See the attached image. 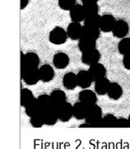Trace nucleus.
I'll list each match as a JSON object with an SVG mask.
<instances>
[{
  "mask_svg": "<svg viewBox=\"0 0 130 149\" xmlns=\"http://www.w3.org/2000/svg\"><path fill=\"white\" fill-rule=\"evenodd\" d=\"M102 109L97 104L89 106L87 116L85 118L86 122L92 125V128H103L102 126Z\"/></svg>",
  "mask_w": 130,
  "mask_h": 149,
  "instance_id": "nucleus-1",
  "label": "nucleus"
},
{
  "mask_svg": "<svg viewBox=\"0 0 130 149\" xmlns=\"http://www.w3.org/2000/svg\"><path fill=\"white\" fill-rule=\"evenodd\" d=\"M67 31L61 26H55L50 31L49 35V40L54 45H63L67 41Z\"/></svg>",
  "mask_w": 130,
  "mask_h": 149,
  "instance_id": "nucleus-2",
  "label": "nucleus"
},
{
  "mask_svg": "<svg viewBox=\"0 0 130 149\" xmlns=\"http://www.w3.org/2000/svg\"><path fill=\"white\" fill-rule=\"evenodd\" d=\"M56 109L58 120L62 122H68L73 117V106L67 101L56 107Z\"/></svg>",
  "mask_w": 130,
  "mask_h": 149,
  "instance_id": "nucleus-3",
  "label": "nucleus"
},
{
  "mask_svg": "<svg viewBox=\"0 0 130 149\" xmlns=\"http://www.w3.org/2000/svg\"><path fill=\"white\" fill-rule=\"evenodd\" d=\"M21 78L23 80L26 84L29 86H33L37 84L40 79L39 75V68H26L24 72L21 73Z\"/></svg>",
  "mask_w": 130,
  "mask_h": 149,
  "instance_id": "nucleus-4",
  "label": "nucleus"
},
{
  "mask_svg": "<svg viewBox=\"0 0 130 149\" xmlns=\"http://www.w3.org/2000/svg\"><path fill=\"white\" fill-rule=\"evenodd\" d=\"M111 32L116 38H124L129 32V26L124 20H116Z\"/></svg>",
  "mask_w": 130,
  "mask_h": 149,
  "instance_id": "nucleus-5",
  "label": "nucleus"
},
{
  "mask_svg": "<svg viewBox=\"0 0 130 149\" xmlns=\"http://www.w3.org/2000/svg\"><path fill=\"white\" fill-rule=\"evenodd\" d=\"M101 57L100 51L97 48H95L93 49H91V50L86 51V52H83L82 54L81 59H82V62L84 64L91 66V65L99 63Z\"/></svg>",
  "mask_w": 130,
  "mask_h": 149,
  "instance_id": "nucleus-6",
  "label": "nucleus"
},
{
  "mask_svg": "<svg viewBox=\"0 0 130 149\" xmlns=\"http://www.w3.org/2000/svg\"><path fill=\"white\" fill-rule=\"evenodd\" d=\"M41 114L43 116L44 125L52 126V125H55L58 120L57 109L55 106H51L49 108L44 110L41 111Z\"/></svg>",
  "mask_w": 130,
  "mask_h": 149,
  "instance_id": "nucleus-7",
  "label": "nucleus"
},
{
  "mask_svg": "<svg viewBox=\"0 0 130 149\" xmlns=\"http://www.w3.org/2000/svg\"><path fill=\"white\" fill-rule=\"evenodd\" d=\"M66 31L68 38L72 40H78L82 36V26L80 22H72L68 24Z\"/></svg>",
  "mask_w": 130,
  "mask_h": 149,
  "instance_id": "nucleus-8",
  "label": "nucleus"
},
{
  "mask_svg": "<svg viewBox=\"0 0 130 149\" xmlns=\"http://www.w3.org/2000/svg\"><path fill=\"white\" fill-rule=\"evenodd\" d=\"M79 101L85 103L87 106H92L97 103V93L89 89H83L78 94Z\"/></svg>",
  "mask_w": 130,
  "mask_h": 149,
  "instance_id": "nucleus-9",
  "label": "nucleus"
},
{
  "mask_svg": "<svg viewBox=\"0 0 130 149\" xmlns=\"http://www.w3.org/2000/svg\"><path fill=\"white\" fill-rule=\"evenodd\" d=\"M77 86L82 89H87L94 81L88 70H81L77 73Z\"/></svg>",
  "mask_w": 130,
  "mask_h": 149,
  "instance_id": "nucleus-10",
  "label": "nucleus"
},
{
  "mask_svg": "<svg viewBox=\"0 0 130 149\" xmlns=\"http://www.w3.org/2000/svg\"><path fill=\"white\" fill-rule=\"evenodd\" d=\"M115 22L116 20L113 15L103 14L101 16L100 29H101V31H103L105 33L111 32L113 30Z\"/></svg>",
  "mask_w": 130,
  "mask_h": 149,
  "instance_id": "nucleus-11",
  "label": "nucleus"
},
{
  "mask_svg": "<svg viewBox=\"0 0 130 149\" xmlns=\"http://www.w3.org/2000/svg\"><path fill=\"white\" fill-rule=\"evenodd\" d=\"M69 16L72 22H84L86 15L84 12L83 5L79 4V3L74 5L72 8V9L69 11Z\"/></svg>",
  "mask_w": 130,
  "mask_h": 149,
  "instance_id": "nucleus-12",
  "label": "nucleus"
},
{
  "mask_svg": "<svg viewBox=\"0 0 130 149\" xmlns=\"http://www.w3.org/2000/svg\"><path fill=\"white\" fill-rule=\"evenodd\" d=\"M39 75L40 81L49 82L52 81L54 77V70L52 66L46 63L39 68Z\"/></svg>",
  "mask_w": 130,
  "mask_h": 149,
  "instance_id": "nucleus-13",
  "label": "nucleus"
},
{
  "mask_svg": "<svg viewBox=\"0 0 130 149\" xmlns=\"http://www.w3.org/2000/svg\"><path fill=\"white\" fill-rule=\"evenodd\" d=\"M24 69L21 73L24 72L26 68H39L40 65V58L37 54L34 52H28L24 55Z\"/></svg>",
  "mask_w": 130,
  "mask_h": 149,
  "instance_id": "nucleus-14",
  "label": "nucleus"
},
{
  "mask_svg": "<svg viewBox=\"0 0 130 149\" xmlns=\"http://www.w3.org/2000/svg\"><path fill=\"white\" fill-rule=\"evenodd\" d=\"M88 72H90V74L92 75L93 80L97 81L101 77H106L107 71H106V67L102 63H97L89 66Z\"/></svg>",
  "mask_w": 130,
  "mask_h": 149,
  "instance_id": "nucleus-15",
  "label": "nucleus"
},
{
  "mask_svg": "<svg viewBox=\"0 0 130 149\" xmlns=\"http://www.w3.org/2000/svg\"><path fill=\"white\" fill-rule=\"evenodd\" d=\"M69 57L67 54L63 52L55 54L53 57V64L58 69H64L69 64Z\"/></svg>",
  "mask_w": 130,
  "mask_h": 149,
  "instance_id": "nucleus-16",
  "label": "nucleus"
},
{
  "mask_svg": "<svg viewBox=\"0 0 130 149\" xmlns=\"http://www.w3.org/2000/svg\"><path fill=\"white\" fill-rule=\"evenodd\" d=\"M77 46L82 53L86 52V51L97 48V40L89 38L87 36H82L78 40Z\"/></svg>",
  "mask_w": 130,
  "mask_h": 149,
  "instance_id": "nucleus-17",
  "label": "nucleus"
},
{
  "mask_svg": "<svg viewBox=\"0 0 130 149\" xmlns=\"http://www.w3.org/2000/svg\"><path fill=\"white\" fill-rule=\"evenodd\" d=\"M89 106L82 101H77L73 105V117L78 120H85Z\"/></svg>",
  "mask_w": 130,
  "mask_h": 149,
  "instance_id": "nucleus-18",
  "label": "nucleus"
},
{
  "mask_svg": "<svg viewBox=\"0 0 130 149\" xmlns=\"http://www.w3.org/2000/svg\"><path fill=\"white\" fill-rule=\"evenodd\" d=\"M110 85H111V82L107 77H101L100 79L95 81V91L98 95L104 96L107 94Z\"/></svg>",
  "mask_w": 130,
  "mask_h": 149,
  "instance_id": "nucleus-19",
  "label": "nucleus"
},
{
  "mask_svg": "<svg viewBox=\"0 0 130 149\" xmlns=\"http://www.w3.org/2000/svg\"><path fill=\"white\" fill-rule=\"evenodd\" d=\"M107 95L111 100L118 101V100L120 99L121 96H123V88L117 82H111V85H110V87H109Z\"/></svg>",
  "mask_w": 130,
  "mask_h": 149,
  "instance_id": "nucleus-20",
  "label": "nucleus"
},
{
  "mask_svg": "<svg viewBox=\"0 0 130 149\" xmlns=\"http://www.w3.org/2000/svg\"><path fill=\"white\" fill-rule=\"evenodd\" d=\"M63 87L67 90H73L77 86V74L74 72H67L63 77Z\"/></svg>",
  "mask_w": 130,
  "mask_h": 149,
  "instance_id": "nucleus-21",
  "label": "nucleus"
},
{
  "mask_svg": "<svg viewBox=\"0 0 130 149\" xmlns=\"http://www.w3.org/2000/svg\"><path fill=\"white\" fill-rule=\"evenodd\" d=\"M50 97H51L54 106L55 107H58V106L62 105L67 101V96L65 92L60 89H55L52 91V92L50 93Z\"/></svg>",
  "mask_w": 130,
  "mask_h": 149,
  "instance_id": "nucleus-22",
  "label": "nucleus"
},
{
  "mask_svg": "<svg viewBox=\"0 0 130 149\" xmlns=\"http://www.w3.org/2000/svg\"><path fill=\"white\" fill-rule=\"evenodd\" d=\"M101 29L97 27H93L87 25L82 26V36H87L94 40H98L101 36Z\"/></svg>",
  "mask_w": 130,
  "mask_h": 149,
  "instance_id": "nucleus-23",
  "label": "nucleus"
},
{
  "mask_svg": "<svg viewBox=\"0 0 130 149\" xmlns=\"http://www.w3.org/2000/svg\"><path fill=\"white\" fill-rule=\"evenodd\" d=\"M37 102H38L40 112L44 110H45V109H47V108L51 107V106H54L53 102H52V100H51L50 95H47V94L40 95L37 97Z\"/></svg>",
  "mask_w": 130,
  "mask_h": 149,
  "instance_id": "nucleus-24",
  "label": "nucleus"
},
{
  "mask_svg": "<svg viewBox=\"0 0 130 149\" xmlns=\"http://www.w3.org/2000/svg\"><path fill=\"white\" fill-rule=\"evenodd\" d=\"M35 98L33 92L28 88H22L21 90V106L26 107Z\"/></svg>",
  "mask_w": 130,
  "mask_h": 149,
  "instance_id": "nucleus-25",
  "label": "nucleus"
},
{
  "mask_svg": "<svg viewBox=\"0 0 130 149\" xmlns=\"http://www.w3.org/2000/svg\"><path fill=\"white\" fill-rule=\"evenodd\" d=\"M25 112L28 117H31L35 116V114L40 112L38 102H37V98H35L33 101L30 102L29 104L25 107Z\"/></svg>",
  "mask_w": 130,
  "mask_h": 149,
  "instance_id": "nucleus-26",
  "label": "nucleus"
},
{
  "mask_svg": "<svg viewBox=\"0 0 130 149\" xmlns=\"http://www.w3.org/2000/svg\"><path fill=\"white\" fill-rule=\"evenodd\" d=\"M117 120L118 119L113 114H107L102 117V126L103 128H116Z\"/></svg>",
  "mask_w": 130,
  "mask_h": 149,
  "instance_id": "nucleus-27",
  "label": "nucleus"
},
{
  "mask_svg": "<svg viewBox=\"0 0 130 149\" xmlns=\"http://www.w3.org/2000/svg\"><path fill=\"white\" fill-rule=\"evenodd\" d=\"M101 16L99 14H94L91 16H87L84 19V25L100 28Z\"/></svg>",
  "mask_w": 130,
  "mask_h": 149,
  "instance_id": "nucleus-28",
  "label": "nucleus"
},
{
  "mask_svg": "<svg viewBox=\"0 0 130 149\" xmlns=\"http://www.w3.org/2000/svg\"><path fill=\"white\" fill-rule=\"evenodd\" d=\"M118 50L120 54L125 55L130 54V38L124 37L118 44Z\"/></svg>",
  "mask_w": 130,
  "mask_h": 149,
  "instance_id": "nucleus-29",
  "label": "nucleus"
},
{
  "mask_svg": "<svg viewBox=\"0 0 130 149\" xmlns=\"http://www.w3.org/2000/svg\"><path fill=\"white\" fill-rule=\"evenodd\" d=\"M30 123L33 128L39 129V128L43 127V125H44V122L43 116H42L41 112H39L35 116L30 117Z\"/></svg>",
  "mask_w": 130,
  "mask_h": 149,
  "instance_id": "nucleus-30",
  "label": "nucleus"
},
{
  "mask_svg": "<svg viewBox=\"0 0 130 149\" xmlns=\"http://www.w3.org/2000/svg\"><path fill=\"white\" fill-rule=\"evenodd\" d=\"M83 5L84 8V12L85 15L87 16H91V15L98 14L99 13V6L97 3H85Z\"/></svg>",
  "mask_w": 130,
  "mask_h": 149,
  "instance_id": "nucleus-31",
  "label": "nucleus"
},
{
  "mask_svg": "<svg viewBox=\"0 0 130 149\" xmlns=\"http://www.w3.org/2000/svg\"><path fill=\"white\" fill-rule=\"evenodd\" d=\"M58 7L64 11H70L75 4H77V0H58Z\"/></svg>",
  "mask_w": 130,
  "mask_h": 149,
  "instance_id": "nucleus-32",
  "label": "nucleus"
},
{
  "mask_svg": "<svg viewBox=\"0 0 130 149\" xmlns=\"http://www.w3.org/2000/svg\"><path fill=\"white\" fill-rule=\"evenodd\" d=\"M117 128H129L130 123L129 121V119H125V118H120L117 120V125H116Z\"/></svg>",
  "mask_w": 130,
  "mask_h": 149,
  "instance_id": "nucleus-33",
  "label": "nucleus"
},
{
  "mask_svg": "<svg viewBox=\"0 0 130 149\" xmlns=\"http://www.w3.org/2000/svg\"><path fill=\"white\" fill-rule=\"evenodd\" d=\"M123 65L126 69L130 70V54L124 55V57H123Z\"/></svg>",
  "mask_w": 130,
  "mask_h": 149,
  "instance_id": "nucleus-34",
  "label": "nucleus"
},
{
  "mask_svg": "<svg viewBox=\"0 0 130 149\" xmlns=\"http://www.w3.org/2000/svg\"><path fill=\"white\" fill-rule=\"evenodd\" d=\"M29 3V0H21V9H24Z\"/></svg>",
  "mask_w": 130,
  "mask_h": 149,
  "instance_id": "nucleus-35",
  "label": "nucleus"
},
{
  "mask_svg": "<svg viewBox=\"0 0 130 149\" xmlns=\"http://www.w3.org/2000/svg\"><path fill=\"white\" fill-rule=\"evenodd\" d=\"M82 3V4L85 3H98L99 0H81Z\"/></svg>",
  "mask_w": 130,
  "mask_h": 149,
  "instance_id": "nucleus-36",
  "label": "nucleus"
},
{
  "mask_svg": "<svg viewBox=\"0 0 130 149\" xmlns=\"http://www.w3.org/2000/svg\"><path fill=\"white\" fill-rule=\"evenodd\" d=\"M79 127H80V128H92V125H90L89 123H87V122H86L85 124H82Z\"/></svg>",
  "mask_w": 130,
  "mask_h": 149,
  "instance_id": "nucleus-37",
  "label": "nucleus"
},
{
  "mask_svg": "<svg viewBox=\"0 0 130 149\" xmlns=\"http://www.w3.org/2000/svg\"><path fill=\"white\" fill-rule=\"evenodd\" d=\"M128 119H129V123H130V115H129V118H128Z\"/></svg>",
  "mask_w": 130,
  "mask_h": 149,
  "instance_id": "nucleus-38",
  "label": "nucleus"
}]
</instances>
